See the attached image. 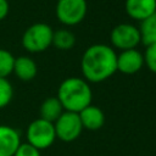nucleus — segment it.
I'll return each instance as SVG.
<instances>
[{"label":"nucleus","mask_w":156,"mask_h":156,"mask_svg":"<svg viewBox=\"0 0 156 156\" xmlns=\"http://www.w3.org/2000/svg\"><path fill=\"white\" fill-rule=\"evenodd\" d=\"M138 28L140 32L141 43L145 46L156 44V12L141 21Z\"/></svg>","instance_id":"14"},{"label":"nucleus","mask_w":156,"mask_h":156,"mask_svg":"<svg viewBox=\"0 0 156 156\" xmlns=\"http://www.w3.org/2000/svg\"><path fill=\"white\" fill-rule=\"evenodd\" d=\"M126 12L135 21H144L156 12V0H126Z\"/></svg>","instance_id":"10"},{"label":"nucleus","mask_w":156,"mask_h":156,"mask_svg":"<svg viewBox=\"0 0 156 156\" xmlns=\"http://www.w3.org/2000/svg\"><path fill=\"white\" fill-rule=\"evenodd\" d=\"M56 98L65 111L78 113L91 104L93 93L90 84L84 78L69 77L58 85Z\"/></svg>","instance_id":"2"},{"label":"nucleus","mask_w":156,"mask_h":156,"mask_svg":"<svg viewBox=\"0 0 156 156\" xmlns=\"http://www.w3.org/2000/svg\"><path fill=\"white\" fill-rule=\"evenodd\" d=\"M26 136L27 143L33 145L38 150L48 149L54 144L56 139L54 123L39 117L29 123L26 132Z\"/></svg>","instance_id":"4"},{"label":"nucleus","mask_w":156,"mask_h":156,"mask_svg":"<svg viewBox=\"0 0 156 156\" xmlns=\"http://www.w3.org/2000/svg\"><path fill=\"white\" fill-rule=\"evenodd\" d=\"M13 96V88L12 84L9 82L7 78L0 77V108L7 106Z\"/></svg>","instance_id":"17"},{"label":"nucleus","mask_w":156,"mask_h":156,"mask_svg":"<svg viewBox=\"0 0 156 156\" xmlns=\"http://www.w3.org/2000/svg\"><path fill=\"white\" fill-rule=\"evenodd\" d=\"M13 156H41V155H40V150H38L33 145L28 143H21Z\"/></svg>","instance_id":"19"},{"label":"nucleus","mask_w":156,"mask_h":156,"mask_svg":"<svg viewBox=\"0 0 156 156\" xmlns=\"http://www.w3.org/2000/svg\"><path fill=\"white\" fill-rule=\"evenodd\" d=\"M63 107L60 102V100L57 98H48L45 99L39 108V113H40V118L49 121L51 123H55V121L62 115L63 112Z\"/></svg>","instance_id":"13"},{"label":"nucleus","mask_w":156,"mask_h":156,"mask_svg":"<svg viewBox=\"0 0 156 156\" xmlns=\"http://www.w3.org/2000/svg\"><path fill=\"white\" fill-rule=\"evenodd\" d=\"M87 11V0H58L56 4V17L65 26L79 24Z\"/></svg>","instance_id":"5"},{"label":"nucleus","mask_w":156,"mask_h":156,"mask_svg":"<svg viewBox=\"0 0 156 156\" xmlns=\"http://www.w3.org/2000/svg\"><path fill=\"white\" fill-rule=\"evenodd\" d=\"M78 115L83 128H87L89 130L100 129L105 123V115L102 110L91 104L85 108H83L80 112H78Z\"/></svg>","instance_id":"11"},{"label":"nucleus","mask_w":156,"mask_h":156,"mask_svg":"<svg viewBox=\"0 0 156 156\" xmlns=\"http://www.w3.org/2000/svg\"><path fill=\"white\" fill-rule=\"evenodd\" d=\"M110 41L121 51L136 49V46L141 43L139 28L130 23H119L111 30Z\"/></svg>","instance_id":"6"},{"label":"nucleus","mask_w":156,"mask_h":156,"mask_svg":"<svg viewBox=\"0 0 156 156\" xmlns=\"http://www.w3.org/2000/svg\"><path fill=\"white\" fill-rule=\"evenodd\" d=\"M54 127L56 138L65 143H71L76 140L83 130L79 115L69 111H63L62 115L55 121Z\"/></svg>","instance_id":"7"},{"label":"nucleus","mask_w":156,"mask_h":156,"mask_svg":"<svg viewBox=\"0 0 156 156\" xmlns=\"http://www.w3.org/2000/svg\"><path fill=\"white\" fill-rule=\"evenodd\" d=\"M76 44L74 34L68 29H58L54 32L52 35V45L60 50H69Z\"/></svg>","instance_id":"15"},{"label":"nucleus","mask_w":156,"mask_h":156,"mask_svg":"<svg viewBox=\"0 0 156 156\" xmlns=\"http://www.w3.org/2000/svg\"><path fill=\"white\" fill-rule=\"evenodd\" d=\"M144 55V65L156 74V44H151L146 46Z\"/></svg>","instance_id":"18"},{"label":"nucleus","mask_w":156,"mask_h":156,"mask_svg":"<svg viewBox=\"0 0 156 156\" xmlns=\"http://www.w3.org/2000/svg\"><path fill=\"white\" fill-rule=\"evenodd\" d=\"M9 10H10L9 1L7 0H0V21H2L7 16Z\"/></svg>","instance_id":"20"},{"label":"nucleus","mask_w":156,"mask_h":156,"mask_svg":"<svg viewBox=\"0 0 156 156\" xmlns=\"http://www.w3.org/2000/svg\"><path fill=\"white\" fill-rule=\"evenodd\" d=\"M80 69L88 83L106 80L117 71V54L106 44H93L83 54Z\"/></svg>","instance_id":"1"},{"label":"nucleus","mask_w":156,"mask_h":156,"mask_svg":"<svg viewBox=\"0 0 156 156\" xmlns=\"http://www.w3.org/2000/svg\"><path fill=\"white\" fill-rule=\"evenodd\" d=\"M144 66V55L136 49L121 51L117 55V71L124 74H134Z\"/></svg>","instance_id":"8"},{"label":"nucleus","mask_w":156,"mask_h":156,"mask_svg":"<svg viewBox=\"0 0 156 156\" xmlns=\"http://www.w3.org/2000/svg\"><path fill=\"white\" fill-rule=\"evenodd\" d=\"M52 28L46 23H34L22 35V46L29 52H41L52 45Z\"/></svg>","instance_id":"3"},{"label":"nucleus","mask_w":156,"mask_h":156,"mask_svg":"<svg viewBox=\"0 0 156 156\" xmlns=\"http://www.w3.org/2000/svg\"><path fill=\"white\" fill-rule=\"evenodd\" d=\"M15 57L13 55L5 49H0V77L7 78L13 72Z\"/></svg>","instance_id":"16"},{"label":"nucleus","mask_w":156,"mask_h":156,"mask_svg":"<svg viewBox=\"0 0 156 156\" xmlns=\"http://www.w3.org/2000/svg\"><path fill=\"white\" fill-rule=\"evenodd\" d=\"M20 145V132L10 126L0 124V156H13Z\"/></svg>","instance_id":"9"},{"label":"nucleus","mask_w":156,"mask_h":156,"mask_svg":"<svg viewBox=\"0 0 156 156\" xmlns=\"http://www.w3.org/2000/svg\"><path fill=\"white\" fill-rule=\"evenodd\" d=\"M38 72L37 63L33 58L29 56H20L15 58V65H13V72L16 77L23 82L32 80Z\"/></svg>","instance_id":"12"}]
</instances>
